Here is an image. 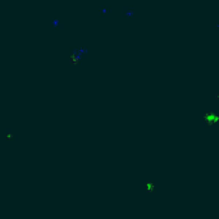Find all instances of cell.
Returning <instances> with one entry per match:
<instances>
[{
  "label": "cell",
  "mask_w": 219,
  "mask_h": 219,
  "mask_svg": "<svg viewBox=\"0 0 219 219\" xmlns=\"http://www.w3.org/2000/svg\"><path fill=\"white\" fill-rule=\"evenodd\" d=\"M110 10H112V7L110 5H101V7H99V10H98L99 18H103V17L109 16V14H110Z\"/></svg>",
  "instance_id": "3957f363"
},
{
  "label": "cell",
  "mask_w": 219,
  "mask_h": 219,
  "mask_svg": "<svg viewBox=\"0 0 219 219\" xmlns=\"http://www.w3.org/2000/svg\"><path fill=\"white\" fill-rule=\"evenodd\" d=\"M136 14V8L133 5H130V4H126V5L122 7V10H121V17L123 18H127V17H132Z\"/></svg>",
  "instance_id": "7a4b0ae2"
},
{
  "label": "cell",
  "mask_w": 219,
  "mask_h": 219,
  "mask_svg": "<svg viewBox=\"0 0 219 219\" xmlns=\"http://www.w3.org/2000/svg\"><path fill=\"white\" fill-rule=\"evenodd\" d=\"M218 98H219V95H218Z\"/></svg>",
  "instance_id": "52a82bcc"
},
{
  "label": "cell",
  "mask_w": 219,
  "mask_h": 219,
  "mask_svg": "<svg viewBox=\"0 0 219 219\" xmlns=\"http://www.w3.org/2000/svg\"><path fill=\"white\" fill-rule=\"evenodd\" d=\"M5 139H7L8 141H13L14 139H16V135H14V133H12V132H10V133H9V135H7V136H5Z\"/></svg>",
  "instance_id": "5b68a950"
},
{
  "label": "cell",
  "mask_w": 219,
  "mask_h": 219,
  "mask_svg": "<svg viewBox=\"0 0 219 219\" xmlns=\"http://www.w3.org/2000/svg\"><path fill=\"white\" fill-rule=\"evenodd\" d=\"M217 31L219 32V23H217Z\"/></svg>",
  "instance_id": "8992f818"
},
{
  "label": "cell",
  "mask_w": 219,
  "mask_h": 219,
  "mask_svg": "<svg viewBox=\"0 0 219 219\" xmlns=\"http://www.w3.org/2000/svg\"><path fill=\"white\" fill-rule=\"evenodd\" d=\"M88 54V47L86 45H74L68 49V62L69 63H78L85 55Z\"/></svg>",
  "instance_id": "6da1fadb"
},
{
  "label": "cell",
  "mask_w": 219,
  "mask_h": 219,
  "mask_svg": "<svg viewBox=\"0 0 219 219\" xmlns=\"http://www.w3.org/2000/svg\"><path fill=\"white\" fill-rule=\"evenodd\" d=\"M51 25H53V27H54V28H56V27H59V26H60V21L58 20V18H54L53 22H51Z\"/></svg>",
  "instance_id": "277c9868"
}]
</instances>
